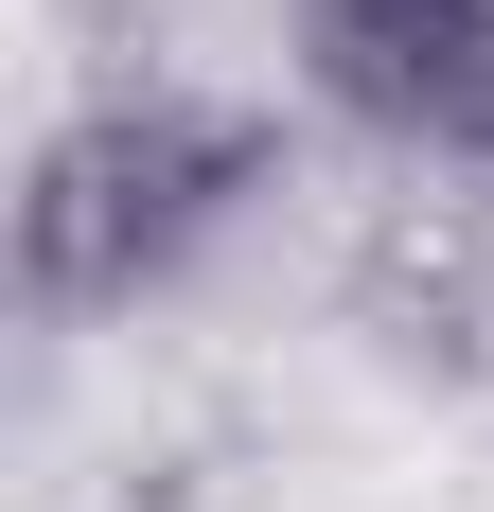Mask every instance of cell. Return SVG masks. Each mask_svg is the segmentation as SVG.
Here are the masks:
<instances>
[{
	"label": "cell",
	"instance_id": "cell-1",
	"mask_svg": "<svg viewBox=\"0 0 494 512\" xmlns=\"http://www.w3.org/2000/svg\"><path fill=\"white\" fill-rule=\"evenodd\" d=\"M265 177H283V124L195 106V89H124V106H89V124H53L36 177H18V283H36V318L159 301Z\"/></svg>",
	"mask_w": 494,
	"mask_h": 512
},
{
	"label": "cell",
	"instance_id": "cell-2",
	"mask_svg": "<svg viewBox=\"0 0 494 512\" xmlns=\"http://www.w3.org/2000/svg\"><path fill=\"white\" fill-rule=\"evenodd\" d=\"M353 336L406 371H477L494 336V212L477 195H389L353 230Z\"/></svg>",
	"mask_w": 494,
	"mask_h": 512
},
{
	"label": "cell",
	"instance_id": "cell-3",
	"mask_svg": "<svg viewBox=\"0 0 494 512\" xmlns=\"http://www.w3.org/2000/svg\"><path fill=\"white\" fill-rule=\"evenodd\" d=\"M459 18H477V0H300V53H318V89H336L353 124H389V142H424V159H442Z\"/></svg>",
	"mask_w": 494,
	"mask_h": 512
},
{
	"label": "cell",
	"instance_id": "cell-4",
	"mask_svg": "<svg viewBox=\"0 0 494 512\" xmlns=\"http://www.w3.org/2000/svg\"><path fill=\"white\" fill-rule=\"evenodd\" d=\"M442 159H459V177H494V0L459 18V89H442Z\"/></svg>",
	"mask_w": 494,
	"mask_h": 512
}]
</instances>
